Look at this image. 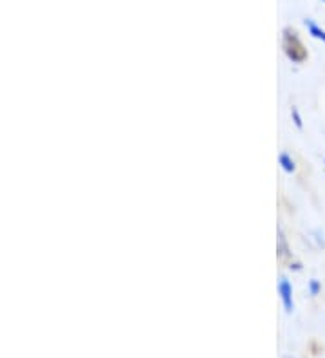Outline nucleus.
Segmentation results:
<instances>
[{
	"label": "nucleus",
	"instance_id": "3",
	"mask_svg": "<svg viewBox=\"0 0 325 358\" xmlns=\"http://www.w3.org/2000/svg\"><path fill=\"white\" fill-rule=\"evenodd\" d=\"M282 162L286 163V169H287V171H293V166H291L289 162H287V156H282Z\"/></svg>",
	"mask_w": 325,
	"mask_h": 358
},
{
	"label": "nucleus",
	"instance_id": "1",
	"mask_svg": "<svg viewBox=\"0 0 325 358\" xmlns=\"http://www.w3.org/2000/svg\"><path fill=\"white\" fill-rule=\"evenodd\" d=\"M280 292H282V299H284V304H286V311L287 313H291V310H293V301H291L289 284H287L286 280H282Z\"/></svg>",
	"mask_w": 325,
	"mask_h": 358
},
{
	"label": "nucleus",
	"instance_id": "2",
	"mask_svg": "<svg viewBox=\"0 0 325 358\" xmlns=\"http://www.w3.org/2000/svg\"><path fill=\"white\" fill-rule=\"evenodd\" d=\"M309 26H311V31H312V33H315V36H318V38H324L325 40V33H324V31L317 29V27L312 26V24H309Z\"/></svg>",
	"mask_w": 325,
	"mask_h": 358
}]
</instances>
